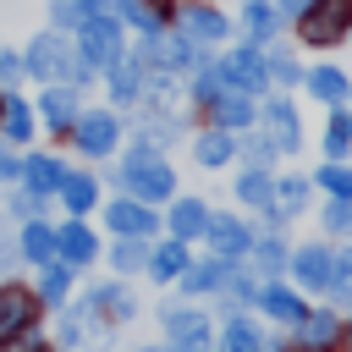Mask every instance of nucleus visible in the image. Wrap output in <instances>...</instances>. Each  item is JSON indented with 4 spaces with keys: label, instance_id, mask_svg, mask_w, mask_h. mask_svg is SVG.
I'll return each instance as SVG.
<instances>
[{
    "label": "nucleus",
    "instance_id": "38",
    "mask_svg": "<svg viewBox=\"0 0 352 352\" xmlns=\"http://www.w3.org/2000/svg\"><path fill=\"white\" fill-rule=\"evenodd\" d=\"M110 264H116L121 275H132V270H143V264H148V248H143V236H121V242L110 248Z\"/></svg>",
    "mask_w": 352,
    "mask_h": 352
},
{
    "label": "nucleus",
    "instance_id": "8",
    "mask_svg": "<svg viewBox=\"0 0 352 352\" xmlns=\"http://www.w3.org/2000/svg\"><path fill=\"white\" fill-rule=\"evenodd\" d=\"M258 121H264V132H270V143L275 148H297L302 143V121H297V110H292V99H280V94H270L264 104H258Z\"/></svg>",
    "mask_w": 352,
    "mask_h": 352
},
{
    "label": "nucleus",
    "instance_id": "13",
    "mask_svg": "<svg viewBox=\"0 0 352 352\" xmlns=\"http://www.w3.org/2000/svg\"><path fill=\"white\" fill-rule=\"evenodd\" d=\"M104 220H110V231L116 236H148L160 220H154V209L148 204H138V198H116L110 209H104Z\"/></svg>",
    "mask_w": 352,
    "mask_h": 352
},
{
    "label": "nucleus",
    "instance_id": "46",
    "mask_svg": "<svg viewBox=\"0 0 352 352\" xmlns=\"http://www.w3.org/2000/svg\"><path fill=\"white\" fill-rule=\"evenodd\" d=\"M242 148H248V160H253V165H264V160L275 154V143H270V138H253V132H242Z\"/></svg>",
    "mask_w": 352,
    "mask_h": 352
},
{
    "label": "nucleus",
    "instance_id": "50",
    "mask_svg": "<svg viewBox=\"0 0 352 352\" xmlns=\"http://www.w3.org/2000/svg\"><path fill=\"white\" fill-rule=\"evenodd\" d=\"M346 38H352V33H346Z\"/></svg>",
    "mask_w": 352,
    "mask_h": 352
},
{
    "label": "nucleus",
    "instance_id": "2",
    "mask_svg": "<svg viewBox=\"0 0 352 352\" xmlns=\"http://www.w3.org/2000/svg\"><path fill=\"white\" fill-rule=\"evenodd\" d=\"M116 182H121V187H126V198H138V204H160V198H170V192H176V170L154 154V143H138V148L121 160Z\"/></svg>",
    "mask_w": 352,
    "mask_h": 352
},
{
    "label": "nucleus",
    "instance_id": "44",
    "mask_svg": "<svg viewBox=\"0 0 352 352\" xmlns=\"http://www.w3.org/2000/svg\"><path fill=\"white\" fill-rule=\"evenodd\" d=\"M22 77H28L22 50H0V88H11V82H22Z\"/></svg>",
    "mask_w": 352,
    "mask_h": 352
},
{
    "label": "nucleus",
    "instance_id": "42",
    "mask_svg": "<svg viewBox=\"0 0 352 352\" xmlns=\"http://www.w3.org/2000/svg\"><path fill=\"white\" fill-rule=\"evenodd\" d=\"M319 187H324L330 198H352V170H346L341 160H324V170H319Z\"/></svg>",
    "mask_w": 352,
    "mask_h": 352
},
{
    "label": "nucleus",
    "instance_id": "49",
    "mask_svg": "<svg viewBox=\"0 0 352 352\" xmlns=\"http://www.w3.org/2000/svg\"><path fill=\"white\" fill-rule=\"evenodd\" d=\"M148 352H154V346H148ZM160 352H170V346H160Z\"/></svg>",
    "mask_w": 352,
    "mask_h": 352
},
{
    "label": "nucleus",
    "instance_id": "41",
    "mask_svg": "<svg viewBox=\"0 0 352 352\" xmlns=\"http://www.w3.org/2000/svg\"><path fill=\"white\" fill-rule=\"evenodd\" d=\"M275 204H280V214H297V209L308 204V182H302V176H286V182H275Z\"/></svg>",
    "mask_w": 352,
    "mask_h": 352
},
{
    "label": "nucleus",
    "instance_id": "19",
    "mask_svg": "<svg viewBox=\"0 0 352 352\" xmlns=\"http://www.w3.org/2000/svg\"><path fill=\"white\" fill-rule=\"evenodd\" d=\"M302 82H308V94H314L319 104H341V99L352 94V77H346L341 66H314V72H302Z\"/></svg>",
    "mask_w": 352,
    "mask_h": 352
},
{
    "label": "nucleus",
    "instance_id": "37",
    "mask_svg": "<svg viewBox=\"0 0 352 352\" xmlns=\"http://www.w3.org/2000/svg\"><path fill=\"white\" fill-rule=\"evenodd\" d=\"M187 94H192V104H198V110H209V104H214V99L226 94V82H220V72H214V60L192 72V88H187Z\"/></svg>",
    "mask_w": 352,
    "mask_h": 352
},
{
    "label": "nucleus",
    "instance_id": "36",
    "mask_svg": "<svg viewBox=\"0 0 352 352\" xmlns=\"http://www.w3.org/2000/svg\"><path fill=\"white\" fill-rule=\"evenodd\" d=\"M324 297H330V302H352V248L330 253V280H324Z\"/></svg>",
    "mask_w": 352,
    "mask_h": 352
},
{
    "label": "nucleus",
    "instance_id": "31",
    "mask_svg": "<svg viewBox=\"0 0 352 352\" xmlns=\"http://www.w3.org/2000/svg\"><path fill=\"white\" fill-rule=\"evenodd\" d=\"M220 346H226V352H280L275 341H264V336H258L248 319H236V314L226 319V336H220Z\"/></svg>",
    "mask_w": 352,
    "mask_h": 352
},
{
    "label": "nucleus",
    "instance_id": "33",
    "mask_svg": "<svg viewBox=\"0 0 352 352\" xmlns=\"http://www.w3.org/2000/svg\"><path fill=\"white\" fill-rule=\"evenodd\" d=\"M22 258L28 264H55V231L38 226V220H28L22 226Z\"/></svg>",
    "mask_w": 352,
    "mask_h": 352
},
{
    "label": "nucleus",
    "instance_id": "22",
    "mask_svg": "<svg viewBox=\"0 0 352 352\" xmlns=\"http://www.w3.org/2000/svg\"><path fill=\"white\" fill-rule=\"evenodd\" d=\"M99 11H110V0H50V28L55 33H77Z\"/></svg>",
    "mask_w": 352,
    "mask_h": 352
},
{
    "label": "nucleus",
    "instance_id": "10",
    "mask_svg": "<svg viewBox=\"0 0 352 352\" xmlns=\"http://www.w3.org/2000/svg\"><path fill=\"white\" fill-rule=\"evenodd\" d=\"M38 319V297L22 292V286H6L0 292V341H22Z\"/></svg>",
    "mask_w": 352,
    "mask_h": 352
},
{
    "label": "nucleus",
    "instance_id": "9",
    "mask_svg": "<svg viewBox=\"0 0 352 352\" xmlns=\"http://www.w3.org/2000/svg\"><path fill=\"white\" fill-rule=\"evenodd\" d=\"M165 336H170V352H209V319L192 314V308H165Z\"/></svg>",
    "mask_w": 352,
    "mask_h": 352
},
{
    "label": "nucleus",
    "instance_id": "30",
    "mask_svg": "<svg viewBox=\"0 0 352 352\" xmlns=\"http://www.w3.org/2000/svg\"><path fill=\"white\" fill-rule=\"evenodd\" d=\"M242 22H248V33H253L258 44H270V38L280 33V11H275V0H242Z\"/></svg>",
    "mask_w": 352,
    "mask_h": 352
},
{
    "label": "nucleus",
    "instance_id": "47",
    "mask_svg": "<svg viewBox=\"0 0 352 352\" xmlns=\"http://www.w3.org/2000/svg\"><path fill=\"white\" fill-rule=\"evenodd\" d=\"M314 0H275V11H280V22H297L302 11H308Z\"/></svg>",
    "mask_w": 352,
    "mask_h": 352
},
{
    "label": "nucleus",
    "instance_id": "15",
    "mask_svg": "<svg viewBox=\"0 0 352 352\" xmlns=\"http://www.w3.org/2000/svg\"><path fill=\"white\" fill-rule=\"evenodd\" d=\"M292 330H297V346H302V352H330V341L341 336V324H336L330 308H308Z\"/></svg>",
    "mask_w": 352,
    "mask_h": 352
},
{
    "label": "nucleus",
    "instance_id": "21",
    "mask_svg": "<svg viewBox=\"0 0 352 352\" xmlns=\"http://www.w3.org/2000/svg\"><path fill=\"white\" fill-rule=\"evenodd\" d=\"M0 138L6 143H28L33 138V110L22 94H0Z\"/></svg>",
    "mask_w": 352,
    "mask_h": 352
},
{
    "label": "nucleus",
    "instance_id": "43",
    "mask_svg": "<svg viewBox=\"0 0 352 352\" xmlns=\"http://www.w3.org/2000/svg\"><path fill=\"white\" fill-rule=\"evenodd\" d=\"M248 253H253V264H258V270H270V275L286 264V248H280V236H258Z\"/></svg>",
    "mask_w": 352,
    "mask_h": 352
},
{
    "label": "nucleus",
    "instance_id": "11",
    "mask_svg": "<svg viewBox=\"0 0 352 352\" xmlns=\"http://www.w3.org/2000/svg\"><path fill=\"white\" fill-rule=\"evenodd\" d=\"M110 11H116L121 28H138L143 38H154V33H165V16L176 6H160V0H110Z\"/></svg>",
    "mask_w": 352,
    "mask_h": 352
},
{
    "label": "nucleus",
    "instance_id": "34",
    "mask_svg": "<svg viewBox=\"0 0 352 352\" xmlns=\"http://www.w3.org/2000/svg\"><path fill=\"white\" fill-rule=\"evenodd\" d=\"M264 72H270V88H292V82H302V66H297L292 50H270V44H264Z\"/></svg>",
    "mask_w": 352,
    "mask_h": 352
},
{
    "label": "nucleus",
    "instance_id": "18",
    "mask_svg": "<svg viewBox=\"0 0 352 352\" xmlns=\"http://www.w3.org/2000/svg\"><path fill=\"white\" fill-rule=\"evenodd\" d=\"M292 275H297L302 286L324 292V280H330V248H324V242H308V248H297V253H292Z\"/></svg>",
    "mask_w": 352,
    "mask_h": 352
},
{
    "label": "nucleus",
    "instance_id": "40",
    "mask_svg": "<svg viewBox=\"0 0 352 352\" xmlns=\"http://www.w3.org/2000/svg\"><path fill=\"white\" fill-rule=\"evenodd\" d=\"M66 286H72V264H44L38 297H44V302H66Z\"/></svg>",
    "mask_w": 352,
    "mask_h": 352
},
{
    "label": "nucleus",
    "instance_id": "1",
    "mask_svg": "<svg viewBox=\"0 0 352 352\" xmlns=\"http://www.w3.org/2000/svg\"><path fill=\"white\" fill-rule=\"evenodd\" d=\"M22 60H28V77H38V82H66V88H72V82H94V77H99L94 66L77 60V44H72L66 33H55V28L38 33Z\"/></svg>",
    "mask_w": 352,
    "mask_h": 352
},
{
    "label": "nucleus",
    "instance_id": "28",
    "mask_svg": "<svg viewBox=\"0 0 352 352\" xmlns=\"http://www.w3.org/2000/svg\"><path fill=\"white\" fill-rule=\"evenodd\" d=\"M258 308H264L270 319H280V324H297V319L308 314V302H302L297 292H286V286H264V292H258Z\"/></svg>",
    "mask_w": 352,
    "mask_h": 352
},
{
    "label": "nucleus",
    "instance_id": "23",
    "mask_svg": "<svg viewBox=\"0 0 352 352\" xmlns=\"http://www.w3.org/2000/svg\"><path fill=\"white\" fill-rule=\"evenodd\" d=\"M77 116H82V110H77V88H66V82H50V88H44V121H50L55 132H66Z\"/></svg>",
    "mask_w": 352,
    "mask_h": 352
},
{
    "label": "nucleus",
    "instance_id": "17",
    "mask_svg": "<svg viewBox=\"0 0 352 352\" xmlns=\"http://www.w3.org/2000/svg\"><path fill=\"white\" fill-rule=\"evenodd\" d=\"M209 116H214V126H220V132H248V126L258 121L253 99H248V94H231V88H226V94L209 104Z\"/></svg>",
    "mask_w": 352,
    "mask_h": 352
},
{
    "label": "nucleus",
    "instance_id": "26",
    "mask_svg": "<svg viewBox=\"0 0 352 352\" xmlns=\"http://www.w3.org/2000/svg\"><path fill=\"white\" fill-rule=\"evenodd\" d=\"M192 154H198V165H231V154H236V132H220V126H209V132H198V143H192Z\"/></svg>",
    "mask_w": 352,
    "mask_h": 352
},
{
    "label": "nucleus",
    "instance_id": "39",
    "mask_svg": "<svg viewBox=\"0 0 352 352\" xmlns=\"http://www.w3.org/2000/svg\"><path fill=\"white\" fill-rule=\"evenodd\" d=\"M352 148V116H330L324 121V160H341Z\"/></svg>",
    "mask_w": 352,
    "mask_h": 352
},
{
    "label": "nucleus",
    "instance_id": "35",
    "mask_svg": "<svg viewBox=\"0 0 352 352\" xmlns=\"http://www.w3.org/2000/svg\"><path fill=\"white\" fill-rule=\"evenodd\" d=\"M88 308L116 314V319H132V314H138V302H132V292H126V286H94V292H88Z\"/></svg>",
    "mask_w": 352,
    "mask_h": 352
},
{
    "label": "nucleus",
    "instance_id": "12",
    "mask_svg": "<svg viewBox=\"0 0 352 352\" xmlns=\"http://www.w3.org/2000/svg\"><path fill=\"white\" fill-rule=\"evenodd\" d=\"M143 77H148V66L138 55H121L116 66H104V88H110L116 104H138L143 99Z\"/></svg>",
    "mask_w": 352,
    "mask_h": 352
},
{
    "label": "nucleus",
    "instance_id": "24",
    "mask_svg": "<svg viewBox=\"0 0 352 352\" xmlns=\"http://www.w3.org/2000/svg\"><path fill=\"white\" fill-rule=\"evenodd\" d=\"M55 192H60V204H66L72 214H88V209L99 204V182H94V176H82V170H66Z\"/></svg>",
    "mask_w": 352,
    "mask_h": 352
},
{
    "label": "nucleus",
    "instance_id": "14",
    "mask_svg": "<svg viewBox=\"0 0 352 352\" xmlns=\"http://www.w3.org/2000/svg\"><path fill=\"white\" fill-rule=\"evenodd\" d=\"M204 236L214 242V253H220V258H236V253H248V248H253V231H248L236 214H209Z\"/></svg>",
    "mask_w": 352,
    "mask_h": 352
},
{
    "label": "nucleus",
    "instance_id": "4",
    "mask_svg": "<svg viewBox=\"0 0 352 352\" xmlns=\"http://www.w3.org/2000/svg\"><path fill=\"white\" fill-rule=\"evenodd\" d=\"M214 72H220V82H226L231 94H248V99L270 94V72H264V44H258V38L236 44L226 60H214Z\"/></svg>",
    "mask_w": 352,
    "mask_h": 352
},
{
    "label": "nucleus",
    "instance_id": "45",
    "mask_svg": "<svg viewBox=\"0 0 352 352\" xmlns=\"http://www.w3.org/2000/svg\"><path fill=\"white\" fill-rule=\"evenodd\" d=\"M38 209H44V192H28V187H22V192L11 198V214H22V220H38Z\"/></svg>",
    "mask_w": 352,
    "mask_h": 352
},
{
    "label": "nucleus",
    "instance_id": "20",
    "mask_svg": "<svg viewBox=\"0 0 352 352\" xmlns=\"http://www.w3.org/2000/svg\"><path fill=\"white\" fill-rule=\"evenodd\" d=\"M16 176H22V187H28V192H55V187H60V176H66V165H60V160H50V154H28V160L16 165Z\"/></svg>",
    "mask_w": 352,
    "mask_h": 352
},
{
    "label": "nucleus",
    "instance_id": "25",
    "mask_svg": "<svg viewBox=\"0 0 352 352\" xmlns=\"http://www.w3.org/2000/svg\"><path fill=\"white\" fill-rule=\"evenodd\" d=\"M226 270H231V258H220V253H214V258H204V264H187L176 280H182V292H192V297H198V292L226 286Z\"/></svg>",
    "mask_w": 352,
    "mask_h": 352
},
{
    "label": "nucleus",
    "instance_id": "7",
    "mask_svg": "<svg viewBox=\"0 0 352 352\" xmlns=\"http://www.w3.org/2000/svg\"><path fill=\"white\" fill-rule=\"evenodd\" d=\"M72 138H77V148H82V154L104 160V154L121 143V121H116L110 110H88V116H77V121H72Z\"/></svg>",
    "mask_w": 352,
    "mask_h": 352
},
{
    "label": "nucleus",
    "instance_id": "5",
    "mask_svg": "<svg viewBox=\"0 0 352 352\" xmlns=\"http://www.w3.org/2000/svg\"><path fill=\"white\" fill-rule=\"evenodd\" d=\"M352 33V0H314L302 16H297V38L324 50V44H341Z\"/></svg>",
    "mask_w": 352,
    "mask_h": 352
},
{
    "label": "nucleus",
    "instance_id": "29",
    "mask_svg": "<svg viewBox=\"0 0 352 352\" xmlns=\"http://www.w3.org/2000/svg\"><path fill=\"white\" fill-rule=\"evenodd\" d=\"M204 226H209V209H204L198 198H176V204H170V231H176V242L204 236Z\"/></svg>",
    "mask_w": 352,
    "mask_h": 352
},
{
    "label": "nucleus",
    "instance_id": "6",
    "mask_svg": "<svg viewBox=\"0 0 352 352\" xmlns=\"http://www.w3.org/2000/svg\"><path fill=\"white\" fill-rule=\"evenodd\" d=\"M170 16H176V33H187V38L209 44V50L231 38V16H226V11H214V6H204V0H182Z\"/></svg>",
    "mask_w": 352,
    "mask_h": 352
},
{
    "label": "nucleus",
    "instance_id": "27",
    "mask_svg": "<svg viewBox=\"0 0 352 352\" xmlns=\"http://www.w3.org/2000/svg\"><path fill=\"white\" fill-rule=\"evenodd\" d=\"M236 198L253 204V209H270V204H275V176H270L264 165H248V170L236 176Z\"/></svg>",
    "mask_w": 352,
    "mask_h": 352
},
{
    "label": "nucleus",
    "instance_id": "32",
    "mask_svg": "<svg viewBox=\"0 0 352 352\" xmlns=\"http://www.w3.org/2000/svg\"><path fill=\"white\" fill-rule=\"evenodd\" d=\"M143 270H148L154 280H176V275L187 270V248H182V242L170 236V242H160V248L148 253V264H143Z\"/></svg>",
    "mask_w": 352,
    "mask_h": 352
},
{
    "label": "nucleus",
    "instance_id": "48",
    "mask_svg": "<svg viewBox=\"0 0 352 352\" xmlns=\"http://www.w3.org/2000/svg\"><path fill=\"white\" fill-rule=\"evenodd\" d=\"M16 176V160H11V148H0V182H11Z\"/></svg>",
    "mask_w": 352,
    "mask_h": 352
},
{
    "label": "nucleus",
    "instance_id": "3",
    "mask_svg": "<svg viewBox=\"0 0 352 352\" xmlns=\"http://www.w3.org/2000/svg\"><path fill=\"white\" fill-rule=\"evenodd\" d=\"M72 44H77V60H82V66L104 72V66H116V60L126 55V28L116 22V11H99V16H88V22L72 33Z\"/></svg>",
    "mask_w": 352,
    "mask_h": 352
},
{
    "label": "nucleus",
    "instance_id": "16",
    "mask_svg": "<svg viewBox=\"0 0 352 352\" xmlns=\"http://www.w3.org/2000/svg\"><path fill=\"white\" fill-rule=\"evenodd\" d=\"M94 253H99V242H94V231H88L82 220H66V226L55 231V258H66L72 270H77V264H94Z\"/></svg>",
    "mask_w": 352,
    "mask_h": 352
}]
</instances>
